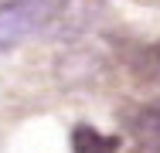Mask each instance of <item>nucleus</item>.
I'll return each instance as SVG.
<instances>
[{"label": "nucleus", "instance_id": "obj_6", "mask_svg": "<svg viewBox=\"0 0 160 153\" xmlns=\"http://www.w3.org/2000/svg\"><path fill=\"white\" fill-rule=\"evenodd\" d=\"M136 3H147V7H160V0H136Z\"/></svg>", "mask_w": 160, "mask_h": 153}, {"label": "nucleus", "instance_id": "obj_3", "mask_svg": "<svg viewBox=\"0 0 160 153\" xmlns=\"http://www.w3.org/2000/svg\"><path fill=\"white\" fill-rule=\"evenodd\" d=\"M129 72H133L136 82L157 85V82H160V41H153V44H140V48L129 55Z\"/></svg>", "mask_w": 160, "mask_h": 153}, {"label": "nucleus", "instance_id": "obj_5", "mask_svg": "<svg viewBox=\"0 0 160 153\" xmlns=\"http://www.w3.org/2000/svg\"><path fill=\"white\" fill-rule=\"evenodd\" d=\"M129 153H160V140H136Z\"/></svg>", "mask_w": 160, "mask_h": 153}, {"label": "nucleus", "instance_id": "obj_1", "mask_svg": "<svg viewBox=\"0 0 160 153\" xmlns=\"http://www.w3.org/2000/svg\"><path fill=\"white\" fill-rule=\"evenodd\" d=\"M68 0H7L0 7V55L65 17Z\"/></svg>", "mask_w": 160, "mask_h": 153}, {"label": "nucleus", "instance_id": "obj_2", "mask_svg": "<svg viewBox=\"0 0 160 153\" xmlns=\"http://www.w3.org/2000/svg\"><path fill=\"white\" fill-rule=\"evenodd\" d=\"M72 150L75 153H116L119 150V136H106L96 126L78 122L72 129Z\"/></svg>", "mask_w": 160, "mask_h": 153}, {"label": "nucleus", "instance_id": "obj_7", "mask_svg": "<svg viewBox=\"0 0 160 153\" xmlns=\"http://www.w3.org/2000/svg\"><path fill=\"white\" fill-rule=\"evenodd\" d=\"M3 3H7V0H0V7H3Z\"/></svg>", "mask_w": 160, "mask_h": 153}, {"label": "nucleus", "instance_id": "obj_4", "mask_svg": "<svg viewBox=\"0 0 160 153\" xmlns=\"http://www.w3.org/2000/svg\"><path fill=\"white\" fill-rule=\"evenodd\" d=\"M126 129L133 133V140H160V102L129 109L126 112Z\"/></svg>", "mask_w": 160, "mask_h": 153}]
</instances>
